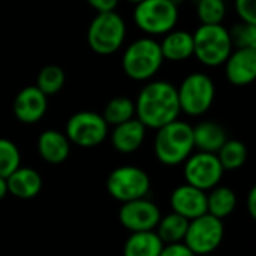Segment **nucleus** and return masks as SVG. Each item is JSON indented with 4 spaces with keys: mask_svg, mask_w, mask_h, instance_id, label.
<instances>
[{
    "mask_svg": "<svg viewBox=\"0 0 256 256\" xmlns=\"http://www.w3.org/2000/svg\"><path fill=\"white\" fill-rule=\"evenodd\" d=\"M178 21V6L172 0H142L134 8V22L148 36H164Z\"/></svg>",
    "mask_w": 256,
    "mask_h": 256,
    "instance_id": "0eeeda50",
    "label": "nucleus"
},
{
    "mask_svg": "<svg viewBox=\"0 0 256 256\" xmlns=\"http://www.w3.org/2000/svg\"><path fill=\"white\" fill-rule=\"evenodd\" d=\"M164 60L184 62L194 56V36L186 30H176L165 33L159 42Z\"/></svg>",
    "mask_w": 256,
    "mask_h": 256,
    "instance_id": "6ab92c4d",
    "label": "nucleus"
},
{
    "mask_svg": "<svg viewBox=\"0 0 256 256\" xmlns=\"http://www.w3.org/2000/svg\"><path fill=\"white\" fill-rule=\"evenodd\" d=\"M192 36L194 56L207 68L222 66L234 48L230 32L222 24H201Z\"/></svg>",
    "mask_w": 256,
    "mask_h": 256,
    "instance_id": "39448f33",
    "label": "nucleus"
},
{
    "mask_svg": "<svg viewBox=\"0 0 256 256\" xmlns=\"http://www.w3.org/2000/svg\"><path fill=\"white\" fill-rule=\"evenodd\" d=\"M159 256H196L183 242L164 244Z\"/></svg>",
    "mask_w": 256,
    "mask_h": 256,
    "instance_id": "7c9ffc66",
    "label": "nucleus"
},
{
    "mask_svg": "<svg viewBox=\"0 0 256 256\" xmlns=\"http://www.w3.org/2000/svg\"><path fill=\"white\" fill-rule=\"evenodd\" d=\"M207 256H210V255H207Z\"/></svg>",
    "mask_w": 256,
    "mask_h": 256,
    "instance_id": "c9c22d12",
    "label": "nucleus"
},
{
    "mask_svg": "<svg viewBox=\"0 0 256 256\" xmlns=\"http://www.w3.org/2000/svg\"><path fill=\"white\" fill-rule=\"evenodd\" d=\"M196 15L201 24H222L226 16L225 0H196Z\"/></svg>",
    "mask_w": 256,
    "mask_h": 256,
    "instance_id": "bb28decb",
    "label": "nucleus"
},
{
    "mask_svg": "<svg viewBox=\"0 0 256 256\" xmlns=\"http://www.w3.org/2000/svg\"><path fill=\"white\" fill-rule=\"evenodd\" d=\"M248 212L255 219L256 218V188H252L248 195Z\"/></svg>",
    "mask_w": 256,
    "mask_h": 256,
    "instance_id": "473e14b6",
    "label": "nucleus"
},
{
    "mask_svg": "<svg viewBox=\"0 0 256 256\" xmlns=\"http://www.w3.org/2000/svg\"><path fill=\"white\" fill-rule=\"evenodd\" d=\"M192 134H194V147L198 152H206V153L216 154L228 140L225 128L212 120H204L200 122L196 126H192Z\"/></svg>",
    "mask_w": 256,
    "mask_h": 256,
    "instance_id": "aec40b11",
    "label": "nucleus"
},
{
    "mask_svg": "<svg viewBox=\"0 0 256 256\" xmlns=\"http://www.w3.org/2000/svg\"><path fill=\"white\" fill-rule=\"evenodd\" d=\"M126 22L116 10L99 12L87 28V42L93 52L111 56L117 52L126 39Z\"/></svg>",
    "mask_w": 256,
    "mask_h": 256,
    "instance_id": "20e7f679",
    "label": "nucleus"
},
{
    "mask_svg": "<svg viewBox=\"0 0 256 256\" xmlns=\"http://www.w3.org/2000/svg\"><path fill=\"white\" fill-rule=\"evenodd\" d=\"M164 62L159 42L152 36H146L126 46L122 57V68L134 81H150L160 70Z\"/></svg>",
    "mask_w": 256,
    "mask_h": 256,
    "instance_id": "7ed1b4c3",
    "label": "nucleus"
},
{
    "mask_svg": "<svg viewBox=\"0 0 256 256\" xmlns=\"http://www.w3.org/2000/svg\"><path fill=\"white\" fill-rule=\"evenodd\" d=\"M234 6L240 21L256 24V0H236Z\"/></svg>",
    "mask_w": 256,
    "mask_h": 256,
    "instance_id": "c756f323",
    "label": "nucleus"
},
{
    "mask_svg": "<svg viewBox=\"0 0 256 256\" xmlns=\"http://www.w3.org/2000/svg\"><path fill=\"white\" fill-rule=\"evenodd\" d=\"M146 130L147 128L136 117H134L124 123L114 126L111 132V144L118 153H134L142 146L146 140Z\"/></svg>",
    "mask_w": 256,
    "mask_h": 256,
    "instance_id": "dca6fc26",
    "label": "nucleus"
},
{
    "mask_svg": "<svg viewBox=\"0 0 256 256\" xmlns=\"http://www.w3.org/2000/svg\"><path fill=\"white\" fill-rule=\"evenodd\" d=\"M224 236L225 226L222 219L204 213L189 220L183 243L196 256H207L222 244Z\"/></svg>",
    "mask_w": 256,
    "mask_h": 256,
    "instance_id": "1a4fd4ad",
    "label": "nucleus"
},
{
    "mask_svg": "<svg viewBox=\"0 0 256 256\" xmlns=\"http://www.w3.org/2000/svg\"><path fill=\"white\" fill-rule=\"evenodd\" d=\"M98 14L99 12H111L116 10L118 0H86Z\"/></svg>",
    "mask_w": 256,
    "mask_h": 256,
    "instance_id": "2f4dec72",
    "label": "nucleus"
},
{
    "mask_svg": "<svg viewBox=\"0 0 256 256\" xmlns=\"http://www.w3.org/2000/svg\"><path fill=\"white\" fill-rule=\"evenodd\" d=\"M230 32L232 46L236 48H256V24L237 22Z\"/></svg>",
    "mask_w": 256,
    "mask_h": 256,
    "instance_id": "c85d7f7f",
    "label": "nucleus"
},
{
    "mask_svg": "<svg viewBox=\"0 0 256 256\" xmlns=\"http://www.w3.org/2000/svg\"><path fill=\"white\" fill-rule=\"evenodd\" d=\"M224 171H234L242 168L248 160V147L240 140H226L216 153Z\"/></svg>",
    "mask_w": 256,
    "mask_h": 256,
    "instance_id": "393cba45",
    "label": "nucleus"
},
{
    "mask_svg": "<svg viewBox=\"0 0 256 256\" xmlns=\"http://www.w3.org/2000/svg\"><path fill=\"white\" fill-rule=\"evenodd\" d=\"M188 225H189V220L186 218L172 212V213L160 218L159 224L156 225V230H158L156 234L164 244L180 243L184 240Z\"/></svg>",
    "mask_w": 256,
    "mask_h": 256,
    "instance_id": "5701e85b",
    "label": "nucleus"
},
{
    "mask_svg": "<svg viewBox=\"0 0 256 256\" xmlns=\"http://www.w3.org/2000/svg\"><path fill=\"white\" fill-rule=\"evenodd\" d=\"M48 110V96H45L36 86H27L20 90L14 99L12 111L18 122L24 124H34L44 118Z\"/></svg>",
    "mask_w": 256,
    "mask_h": 256,
    "instance_id": "ddd939ff",
    "label": "nucleus"
},
{
    "mask_svg": "<svg viewBox=\"0 0 256 256\" xmlns=\"http://www.w3.org/2000/svg\"><path fill=\"white\" fill-rule=\"evenodd\" d=\"M230 84L244 87L256 78V48H236L224 63Z\"/></svg>",
    "mask_w": 256,
    "mask_h": 256,
    "instance_id": "4468645a",
    "label": "nucleus"
},
{
    "mask_svg": "<svg viewBox=\"0 0 256 256\" xmlns=\"http://www.w3.org/2000/svg\"><path fill=\"white\" fill-rule=\"evenodd\" d=\"M177 87L165 80L148 81L135 100V117L148 129H159L180 116Z\"/></svg>",
    "mask_w": 256,
    "mask_h": 256,
    "instance_id": "f257e3e1",
    "label": "nucleus"
},
{
    "mask_svg": "<svg viewBox=\"0 0 256 256\" xmlns=\"http://www.w3.org/2000/svg\"><path fill=\"white\" fill-rule=\"evenodd\" d=\"M38 153L46 164L58 165L69 158L70 142L63 132L46 129L38 136Z\"/></svg>",
    "mask_w": 256,
    "mask_h": 256,
    "instance_id": "f3484780",
    "label": "nucleus"
},
{
    "mask_svg": "<svg viewBox=\"0 0 256 256\" xmlns=\"http://www.w3.org/2000/svg\"><path fill=\"white\" fill-rule=\"evenodd\" d=\"M64 81H66L64 70L57 64H48L39 70L34 86L45 96H52L63 88Z\"/></svg>",
    "mask_w": 256,
    "mask_h": 256,
    "instance_id": "a878e982",
    "label": "nucleus"
},
{
    "mask_svg": "<svg viewBox=\"0 0 256 256\" xmlns=\"http://www.w3.org/2000/svg\"><path fill=\"white\" fill-rule=\"evenodd\" d=\"M177 96L182 112L200 117L212 108L216 98V86L207 74L192 72L177 87Z\"/></svg>",
    "mask_w": 256,
    "mask_h": 256,
    "instance_id": "423d86ee",
    "label": "nucleus"
},
{
    "mask_svg": "<svg viewBox=\"0 0 256 256\" xmlns=\"http://www.w3.org/2000/svg\"><path fill=\"white\" fill-rule=\"evenodd\" d=\"M21 166V153L18 146L8 140L0 138V177H8Z\"/></svg>",
    "mask_w": 256,
    "mask_h": 256,
    "instance_id": "cd10ccee",
    "label": "nucleus"
},
{
    "mask_svg": "<svg viewBox=\"0 0 256 256\" xmlns=\"http://www.w3.org/2000/svg\"><path fill=\"white\" fill-rule=\"evenodd\" d=\"M108 124L102 114L94 111H78L69 117L64 135L70 144L82 148L98 147L108 136Z\"/></svg>",
    "mask_w": 256,
    "mask_h": 256,
    "instance_id": "9d476101",
    "label": "nucleus"
},
{
    "mask_svg": "<svg viewBox=\"0 0 256 256\" xmlns=\"http://www.w3.org/2000/svg\"><path fill=\"white\" fill-rule=\"evenodd\" d=\"M6 184L8 194L20 200H32L42 189V177L33 168L20 166L6 177Z\"/></svg>",
    "mask_w": 256,
    "mask_h": 256,
    "instance_id": "a211bd4d",
    "label": "nucleus"
},
{
    "mask_svg": "<svg viewBox=\"0 0 256 256\" xmlns=\"http://www.w3.org/2000/svg\"><path fill=\"white\" fill-rule=\"evenodd\" d=\"M164 243L154 231L132 232L124 243L123 256H159Z\"/></svg>",
    "mask_w": 256,
    "mask_h": 256,
    "instance_id": "412c9836",
    "label": "nucleus"
},
{
    "mask_svg": "<svg viewBox=\"0 0 256 256\" xmlns=\"http://www.w3.org/2000/svg\"><path fill=\"white\" fill-rule=\"evenodd\" d=\"M237 206V196L236 192L226 186H216L210 189V194L207 195V213L218 218L224 219L230 216Z\"/></svg>",
    "mask_w": 256,
    "mask_h": 256,
    "instance_id": "4be33fe9",
    "label": "nucleus"
},
{
    "mask_svg": "<svg viewBox=\"0 0 256 256\" xmlns=\"http://www.w3.org/2000/svg\"><path fill=\"white\" fill-rule=\"evenodd\" d=\"M153 150L156 159L166 166L183 164L195 150L192 126L177 118L156 129Z\"/></svg>",
    "mask_w": 256,
    "mask_h": 256,
    "instance_id": "f03ea898",
    "label": "nucleus"
},
{
    "mask_svg": "<svg viewBox=\"0 0 256 256\" xmlns=\"http://www.w3.org/2000/svg\"><path fill=\"white\" fill-rule=\"evenodd\" d=\"M170 202L172 212L186 218L188 220L207 213V194L188 183L172 190Z\"/></svg>",
    "mask_w": 256,
    "mask_h": 256,
    "instance_id": "2eb2a0df",
    "label": "nucleus"
},
{
    "mask_svg": "<svg viewBox=\"0 0 256 256\" xmlns=\"http://www.w3.org/2000/svg\"><path fill=\"white\" fill-rule=\"evenodd\" d=\"M104 120L108 126H117L135 117V102L128 96L112 98L104 108Z\"/></svg>",
    "mask_w": 256,
    "mask_h": 256,
    "instance_id": "b1692460",
    "label": "nucleus"
},
{
    "mask_svg": "<svg viewBox=\"0 0 256 256\" xmlns=\"http://www.w3.org/2000/svg\"><path fill=\"white\" fill-rule=\"evenodd\" d=\"M128 3H132V4H138V3H141L142 0H126Z\"/></svg>",
    "mask_w": 256,
    "mask_h": 256,
    "instance_id": "f704fd0d",
    "label": "nucleus"
},
{
    "mask_svg": "<svg viewBox=\"0 0 256 256\" xmlns=\"http://www.w3.org/2000/svg\"><path fill=\"white\" fill-rule=\"evenodd\" d=\"M183 164L186 183L204 192L216 188L225 172L214 153L196 152L192 153Z\"/></svg>",
    "mask_w": 256,
    "mask_h": 256,
    "instance_id": "9b49d317",
    "label": "nucleus"
},
{
    "mask_svg": "<svg viewBox=\"0 0 256 256\" xmlns=\"http://www.w3.org/2000/svg\"><path fill=\"white\" fill-rule=\"evenodd\" d=\"M150 177L148 174L132 165H124L112 170L106 178V190L108 194L123 202L146 198L150 192Z\"/></svg>",
    "mask_w": 256,
    "mask_h": 256,
    "instance_id": "6e6552de",
    "label": "nucleus"
},
{
    "mask_svg": "<svg viewBox=\"0 0 256 256\" xmlns=\"http://www.w3.org/2000/svg\"><path fill=\"white\" fill-rule=\"evenodd\" d=\"M8 195V184H6V178L0 177V201Z\"/></svg>",
    "mask_w": 256,
    "mask_h": 256,
    "instance_id": "72a5a7b5",
    "label": "nucleus"
},
{
    "mask_svg": "<svg viewBox=\"0 0 256 256\" xmlns=\"http://www.w3.org/2000/svg\"><path fill=\"white\" fill-rule=\"evenodd\" d=\"M159 207L147 198L123 202L118 212V220L122 226L130 232L153 231L160 220Z\"/></svg>",
    "mask_w": 256,
    "mask_h": 256,
    "instance_id": "f8f14e48",
    "label": "nucleus"
}]
</instances>
